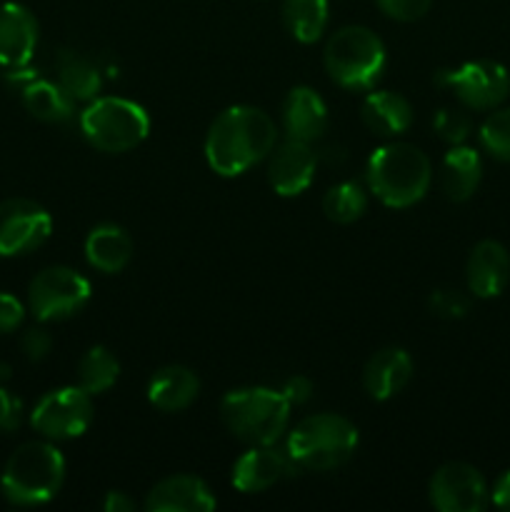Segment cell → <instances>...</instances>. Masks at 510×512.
Listing matches in <instances>:
<instances>
[{
  "mask_svg": "<svg viewBox=\"0 0 510 512\" xmlns=\"http://www.w3.org/2000/svg\"><path fill=\"white\" fill-rule=\"evenodd\" d=\"M135 508H138L135 500L130 498L128 493H123V490H110V493H105L103 498L105 512H133Z\"/></svg>",
  "mask_w": 510,
  "mask_h": 512,
  "instance_id": "cell-37",
  "label": "cell"
},
{
  "mask_svg": "<svg viewBox=\"0 0 510 512\" xmlns=\"http://www.w3.org/2000/svg\"><path fill=\"white\" fill-rule=\"evenodd\" d=\"M23 400L0 385V433H15L23 425Z\"/></svg>",
  "mask_w": 510,
  "mask_h": 512,
  "instance_id": "cell-34",
  "label": "cell"
},
{
  "mask_svg": "<svg viewBox=\"0 0 510 512\" xmlns=\"http://www.w3.org/2000/svg\"><path fill=\"white\" fill-rule=\"evenodd\" d=\"M358 428L338 413H318L300 420L288 435L285 450L300 470H335L353 458L358 448Z\"/></svg>",
  "mask_w": 510,
  "mask_h": 512,
  "instance_id": "cell-5",
  "label": "cell"
},
{
  "mask_svg": "<svg viewBox=\"0 0 510 512\" xmlns=\"http://www.w3.org/2000/svg\"><path fill=\"white\" fill-rule=\"evenodd\" d=\"M300 473V465L290 458L288 450L273 445H250L233 465V488L245 495L263 493L285 478Z\"/></svg>",
  "mask_w": 510,
  "mask_h": 512,
  "instance_id": "cell-13",
  "label": "cell"
},
{
  "mask_svg": "<svg viewBox=\"0 0 510 512\" xmlns=\"http://www.w3.org/2000/svg\"><path fill=\"white\" fill-rule=\"evenodd\" d=\"M368 193L370 190L363 183H358V180H343V183L333 185L323 195L325 218L338 225L355 223L368 210Z\"/></svg>",
  "mask_w": 510,
  "mask_h": 512,
  "instance_id": "cell-28",
  "label": "cell"
},
{
  "mask_svg": "<svg viewBox=\"0 0 510 512\" xmlns=\"http://www.w3.org/2000/svg\"><path fill=\"white\" fill-rule=\"evenodd\" d=\"M53 233V218L40 203L8 198L0 203V258H18L38 250Z\"/></svg>",
  "mask_w": 510,
  "mask_h": 512,
  "instance_id": "cell-11",
  "label": "cell"
},
{
  "mask_svg": "<svg viewBox=\"0 0 510 512\" xmlns=\"http://www.w3.org/2000/svg\"><path fill=\"white\" fill-rule=\"evenodd\" d=\"M120 378V363L108 348L103 345H95V348L85 350L83 358L78 360V385L95 395H103L118 383Z\"/></svg>",
  "mask_w": 510,
  "mask_h": 512,
  "instance_id": "cell-27",
  "label": "cell"
},
{
  "mask_svg": "<svg viewBox=\"0 0 510 512\" xmlns=\"http://www.w3.org/2000/svg\"><path fill=\"white\" fill-rule=\"evenodd\" d=\"M365 180L380 203L403 210L425 198L433 183V165L415 145L385 143L368 158Z\"/></svg>",
  "mask_w": 510,
  "mask_h": 512,
  "instance_id": "cell-2",
  "label": "cell"
},
{
  "mask_svg": "<svg viewBox=\"0 0 510 512\" xmlns=\"http://www.w3.org/2000/svg\"><path fill=\"white\" fill-rule=\"evenodd\" d=\"M200 395V378L185 365H165L148 383V400L163 413H180Z\"/></svg>",
  "mask_w": 510,
  "mask_h": 512,
  "instance_id": "cell-21",
  "label": "cell"
},
{
  "mask_svg": "<svg viewBox=\"0 0 510 512\" xmlns=\"http://www.w3.org/2000/svg\"><path fill=\"white\" fill-rule=\"evenodd\" d=\"M465 280L475 298H498L510 280V255L498 240H480L465 263Z\"/></svg>",
  "mask_w": 510,
  "mask_h": 512,
  "instance_id": "cell-18",
  "label": "cell"
},
{
  "mask_svg": "<svg viewBox=\"0 0 510 512\" xmlns=\"http://www.w3.org/2000/svg\"><path fill=\"white\" fill-rule=\"evenodd\" d=\"M40 40V25L33 10L23 3L0 5V68L30 65Z\"/></svg>",
  "mask_w": 510,
  "mask_h": 512,
  "instance_id": "cell-15",
  "label": "cell"
},
{
  "mask_svg": "<svg viewBox=\"0 0 510 512\" xmlns=\"http://www.w3.org/2000/svg\"><path fill=\"white\" fill-rule=\"evenodd\" d=\"M375 5H378L380 13L388 15L390 20L413 23V20H420L428 13L433 0H375Z\"/></svg>",
  "mask_w": 510,
  "mask_h": 512,
  "instance_id": "cell-32",
  "label": "cell"
},
{
  "mask_svg": "<svg viewBox=\"0 0 510 512\" xmlns=\"http://www.w3.org/2000/svg\"><path fill=\"white\" fill-rule=\"evenodd\" d=\"M133 258V238L115 223H100L85 238V260L98 273L115 275L128 268Z\"/></svg>",
  "mask_w": 510,
  "mask_h": 512,
  "instance_id": "cell-22",
  "label": "cell"
},
{
  "mask_svg": "<svg viewBox=\"0 0 510 512\" xmlns=\"http://www.w3.org/2000/svg\"><path fill=\"white\" fill-rule=\"evenodd\" d=\"M428 498L440 512H480L488 508L490 490L478 468L468 463H445L430 478Z\"/></svg>",
  "mask_w": 510,
  "mask_h": 512,
  "instance_id": "cell-12",
  "label": "cell"
},
{
  "mask_svg": "<svg viewBox=\"0 0 510 512\" xmlns=\"http://www.w3.org/2000/svg\"><path fill=\"white\" fill-rule=\"evenodd\" d=\"M470 128H473V123H470L468 115L460 113V110L443 108L438 110L433 118V130L438 133V138L445 140L448 145H463L465 140H468Z\"/></svg>",
  "mask_w": 510,
  "mask_h": 512,
  "instance_id": "cell-30",
  "label": "cell"
},
{
  "mask_svg": "<svg viewBox=\"0 0 510 512\" xmlns=\"http://www.w3.org/2000/svg\"><path fill=\"white\" fill-rule=\"evenodd\" d=\"M280 120H283L285 138L313 143V140L323 138V133L328 130V105L313 88L295 85L285 95Z\"/></svg>",
  "mask_w": 510,
  "mask_h": 512,
  "instance_id": "cell-17",
  "label": "cell"
},
{
  "mask_svg": "<svg viewBox=\"0 0 510 512\" xmlns=\"http://www.w3.org/2000/svg\"><path fill=\"white\" fill-rule=\"evenodd\" d=\"M83 138L100 153H128L138 148L150 133V118L135 100L103 95L85 105L80 113Z\"/></svg>",
  "mask_w": 510,
  "mask_h": 512,
  "instance_id": "cell-7",
  "label": "cell"
},
{
  "mask_svg": "<svg viewBox=\"0 0 510 512\" xmlns=\"http://www.w3.org/2000/svg\"><path fill=\"white\" fill-rule=\"evenodd\" d=\"M360 118L370 133L395 138L413 125V105L393 90H370L360 105Z\"/></svg>",
  "mask_w": 510,
  "mask_h": 512,
  "instance_id": "cell-20",
  "label": "cell"
},
{
  "mask_svg": "<svg viewBox=\"0 0 510 512\" xmlns=\"http://www.w3.org/2000/svg\"><path fill=\"white\" fill-rule=\"evenodd\" d=\"M20 350H23V355L30 363H40L53 350V335L45 328H28L20 335Z\"/></svg>",
  "mask_w": 510,
  "mask_h": 512,
  "instance_id": "cell-33",
  "label": "cell"
},
{
  "mask_svg": "<svg viewBox=\"0 0 510 512\" xmlns=\"http://www.w3.org/2000/svg\"><path fill=\"white\" fill-rule=\"evenodd\" d=\"M278 145L275 120L255 105H233L210 123L205 135V160L223 178H238L263 163Z\"/></svg>",
  "mask_w": 510,
  "mask_h": 512,
  "instance_id": "cell-1",
  "label": "cell"
},
{
  "mask_svg": "<svg viewBox=\"0 0 510 512\" xmlns=\"http://www.w3.org/2000/svg\"><path fill=\"white\" fill-rule=\"evenodd\" d=\"M55 83L75 100V103H90L100 95L103 75L98 65L75 50H60L55 58Z\"/></svg>",
  "mask_w": 510,
  "mask_h": 512,
  "instance_id": "cell-24",
  "label": "cell"
},
{
  "mask_svg": "<svg viewBox=\"0 0 510 512\" xmlns=\"http://www.w3.org/2000/svg\"><path fill=\"white\" fill-rule=\"evenodd\" d=\"M483 178V160L478 150L468 145H453L440 163V190L453 203H465L473 198Z\"/></svg>",
  "mask_w": 510,
  "mask_h": 512,
  "instance_id": "cell-23",
  "label": "cell"
},
{
  "mask_svg": "<svg viewBox=\"0 0 510 512\" xmlns=\"http://www.w3.org/2000/svg\"><path fill=\"white\" fill-rule=\"evenodd\" d=\"M438 83L448 85L470 110H495L510 95V73L495 60H470L455 70H443Z\"/></svg>",
  "mask_w": 510,
  "mask_h": 512,
  "instance_id": "cell-10",
  "label": "cell"
},
{
  "mask_svg": "<svg viewBox=\"0 0 510 512\" xmlns=\"http://www.w3.org/2000/svg\"><path fill=\"white\" fill-rule=\"evenodd\" d=\"M20 95L25 110L43 123H65L75 115V100L53 80L35 78L20 90Z\"/></svg>",
  "mask_w": 510,
  "mask_h": 512,
  "instance_id": "cell-25",
  "label": "cell"
},
{
  "mask_svg": "<svg viewBox=\"0 0 510 512\" xmlns=\"http://www.w3.org/2000/svg\"><path fill=\"white\" fill-rule=\"evenodd\" d=\"M90 423H93V395L85 393L80 385L50 390L30 413V425L35 433L53 443L80 438Z\"/></svg>",
  "mask_w": 510,
  "mask_h": 512,
  "instance_id": "cell-9",
  "label": "cell"
},
{
  "mask_svg": "<svg viewBox=\"0 0 510 512\" xmlns=\"http://www.w3.org/2000/svg\"><path fill=\"white\" fill-rule=\"evenodd\" d=\"M413 380V358L403 348H383L365 363L363 388L368 398L385 403L403 393Z\"/></svg>",
  "mask_w": 510,
  "mask_h": 512,
  "instance_id": "cell-19",
  "label": "cell"
},
{
  "mask_svg": "<svg viewBox=\"0 0 510 512\" xmlns=\"http://www.w3.org/2000/svg\"><path fill=\"white\" fill-rule=\"evenodd\" d=\"M65 483V458L53 440H33L15 450L0 473L5 500L33 508L53 500Z\"/></svg>",
  "mask_w": 510,
  "mask_h": 512,
  "instance_id": "cell-3",
  "label": "cell"
},
{
  "mask_svg": "<svg viewBox=\"0 0 510 512\" xmlns=\"http://www.w3.org/2000/svg\"><path fill=\"white\" fill-rule=\"evenodd\" d=\"M490 503L500 510H510V470H505V473L495 480L493 490H490Z\"/></svg>",
  "mask_w": 510,
  "mask_h": 512,
  "instance_id": "cell-38",
  "label": "cell"
},
{
  "mask_svg": "<svg viewBox=\"0 0 510 512\" xmlns=\"http://www.w3.org/2000/svg\"><path fill=\"white\" fill-rule=\"evenodd\" d=\"M388 53L378 35L365 25L335 30L323 50V65L330 80L345 90H373L383 75Z\"/></svg>",
  "mask_w": 510,
  "mask_h": 512,
  "instance_id": "cell-6",
  "label": "cell"
},
{
  "mask_svg": "<svg viewBox=\"0 0 510 512\" xmlns=\"http://www.w3.org/2000/svg\"><path fill=\"white\" fill-rule=\"evenodd\" d=\"M290 408L280 390L238 388L220 400V420L245 445H275L290 423Z\"/></svg>",
  "mask_w": 510,
  "mask_h": 512,
  "instance_id": "cell-4",
  "label": "cell"
},
{
  "mask_svg": "<svg viewBox=\"0 0 510 512\" xmlns=\"http://www.w3.org/2000/svg\"><path fill=\"white\" fill-rule=\"evenodd\" d=\"M88 278L65 265L40 270L28 285V310L38 323H58L78 315L90 303Z\"/></svg>",
  "mask_w": 510,
  "mask_h": 512,
  "instance_id": "cell-8",
  "label": "cell"
},
{
  "mask_svg": "<svg viewBox=\"0 0 510 512\" xmlns=\"http://www.w3.org/2000/svg\"><path fill=\"white\" fill-rule=\"evenodd\" d=\"M280 393L288 398L290 405H303L308 403L310 395H313V383H310V378H305V375H293V378L285 380Z\"/></svg>",
  "mask_w": 510,
  "mask_h": 512,
  "instance_id": "cell-36",
  "label": "cell"
},
{
  "mask_svg": "<svg viewBox=\"0 0 510 512\" xmlns=\"http://www.w3.org/2000/svg\"><path fill=\"white\" fill-rule=\"evenodd\" d=\"M25 320V305L15 295L0 290V335L15 333Z\"/></svg>",
  "mask_w": 510,
  "mask_h": 512,
  "instance_id": "cell-35",
  "label": "cell"
},
{
  "mask_svg": "<svg viewBox=\"0 0 510 512\" xmlns=\"http://www.w3.org/2000/svg\"><path fill=\"white\" fill-rule=\"evenodd\" d=\"M328 18V0H285L283 3L285 28L303 45H313L323 38Z\"/></svg>",
  "mask_w": 510,
  "mask_h": 512,
  "instance_id": "cell-26",
  "label": "cell"
},
{
  "mask_svg": "<svg viewBox=\"0 0 510 512\" xmlns=\"http://www.w3.org/2000/svg\"><path fill=\"white\" fill-rule=\"evenodd\" d=\"M318 155L310 143L285 138L268 155V183L280 198H298L315 180Z\"/></svg>",
  "mask_w": 510,
  "mask_h": 512,
  "instance_id": "cell-14",
  "label": "cell"
},
{
  "mask_svg": "<svg viewBox=\"0 0 510 512\" xmlns=\"http://www.w3.org/2000/svg\"><path fill=\"white\" fill-rule=\"evenodd\" d=\"M478 138L485 153L510 163V108H495L480 125Z\"/></svg>",
  "mask_w": 510,
  "mask_h": 512,
  "instance_id": "cell-29",
  "label": "cell"
},
{
  "mask_svg": "<svg viewBox=\"0 0 510 512\" xmlns=\"http://www.w3.org/2000/svg\"><path fill=\"white\" fill-rule=\"evenodd\" d=\"M218 505L208 483L195 475H173L150 488L143 508L148 512H210Z\"/></svg>",
  "mask_w": 510,
  "mask_h": 512,
  "instance_id": "cell-16",
  "label": "cell"
},
{
  "mask_svg": "<svg viewBox=\"0 0 510 512\" xmlns=\"http://www.w3.org/2000/svg\"><path fill=\"white\" fill-rule=\"evenodd\" d=\"M8 373H10V368H8V365H0V380H5V378H8Z\"/></svg>",
  "mask_w": 510,
  "mask_h": 512,
  "instance_id": "cell-39",
  "label": "cell"
},
{
  "mask_svg": "<svg viewBox=\"0 0 510 512\" xmlns=\"http://www.w3.org/2000/svg\"><path fill=\"white\" fill-rule=\"evenodd\" d=\"M428 308L443 320H460L470 313V298L455 288H440L430 293Z\"/></svg>",
  "mask_w": 510,
  "mask_h": 512,
  "instance_id": "cell-31",
  "label": "cell"
}]
</instances>
